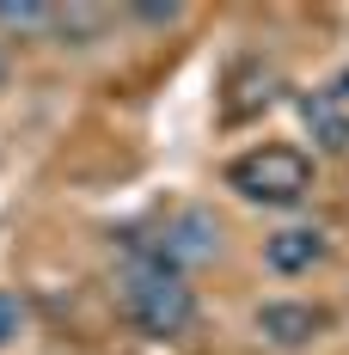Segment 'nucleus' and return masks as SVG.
I'll return each mask as SVG.
<instances>
[{
  "mask_svg": "<svg viewBox=\"0 0 349 355\" xmlns=\"http://www.w3.org/2000/svg\"><path fill=\"white\" fill-rule=\"evenodd\" d=\"M227 190H239L245 202H264V209H294L313 190V159L300 147H282V141L251 147V153H239L227 166Z\"/></svg>",
  "mask_w": 349,
  "mask_h": 355,
  "instance_id": "f257e3e1",
  "label": "nucleus"
},
{
  "mask_svg": "<svg viewBox=\"0 0 349 355\" xmlns=\"http://www.w3.org/2000/svg\"><path fill=\"white\" fill-rule=\"evenodd\" d=\"M123 306H129L135 331H147V337H184L196 324V294H190V282L178 270H166V263H153L147 251H141V263L129 270Z\"/></svg>",
  "mask_w": 349,
  "mask_h": 355,
  "instance_id": "f03ea898",
  "label": "nucleus"
},
{
  "mask_svg": "<svg viewBox=\"0 0 349 355\" xmlns=\"http://www.w3.org/2000/svg\"><path fill=\"white\" fill-rule=\"evenodd\" d=\"M214 251H221V220H214V214H203V209H184V214H172V220H166V233L147 245V257L184 276V270L209 263Z\"/></svg>",
  "mask_w": 349,
  "mask_h": 355,
  "instance_id": "7ed1b4c3",
  "label": "nucleus"
},
{
  "mask_svg": "<svg viewBox=\"0 0 349 355\" xmlns=\"http://www.w3.org/2000/svg\"><path fill=\"white\" fill-rule=\"evenodd\" d=\"M257 331L276 349H300V343H313L318 331H325V313L307 306V300H270V306H257Z\"/></svg>",
  "mask_w": 349,
  "mask_h": 355,
  "instance_id": "20e7f679",
  "label": "nucleus"
},
{
  "mask_svg": "<svg viewBox=\"0 0 349 355\" xmlns=\"http://www.w3.org/2000/svg\"><path fill=\"white\" fill-rule=\"evenodd\" d=\"M318 257H325V233L318 227H282V233L264 239V263L276 276H307Z\"/></svg>",
  "mask_w": 349,
  "mask_h": 355,
  "instance_id": "39448f33",
  "label": "nucleus"
},
{
  "mask_svg": "<svg viewBox=\"0 0 349 355\" xmlns=\"http://www.w3.org/2000/svg\"><path fill=\"white\" fill-rule=\"evenodd\" d=\"M300 123L325 153H349V105L337 92H300Z\"/></svg>",
  "mask_w": 349,
  "mask_h": 355,
  "instance_id": "423d86ee",
  "label": "nucleus"
},
{
  "mask_svg": "<svg viewBox=\"0 0 349 355\" xmlns=\"http://www.w3.org/2000/svg\"><path fill=\"white\" fill-rule=\"evenodd\" d=\"M56 12L37 6V0H0V31H43Z\"/></svg>",
  "mask_w": 349,
  "mask_h": 355,
  "instance_id": "0eeeda50",
  "label": "nucleus"
},
{
  "mask_svg": "<svg viewBox=\"0 0 349 355\" xmlns=\"http://www.w3.org/2000/svg\"><path fill=\"white\" fill-rule=\"evenodd\" d=\"M19 331H25V306H19V294H6V288H0V349H6Z\"/></svg>",
  "mask_w": 349,
  "mask_h": 355,
  "instance_id": "6e6552de",
  "label": "nucleus"
},
{
  "mask_svg": "<svg viewBox=\"0 0 349 355\" xmlns=\"http://www.w3.org/2000/svg\"><path fill=\"white\" fill-rule=\"evenodd\" d=\"M135 19H147V25H178V6H135Z\"/></svg>",
  "mask_w": 349,
  "mask_h": 355,
  "instance_id": "1a4fd4ad",
  "label": "nucleus"
},
{
  "mask_svg": "<svg viewBox=\"0 0 349 355\" xmlns=\"http://www.w3.org/2000/svg\"><path fill=\"white\" fill-rule=\"evenodd\" d=\"M331 92H337V98H343V105H349V68L337 73V86H331Z\"/></svg>",
  "mask_w": 349,
  "mask_h": 355,
  "instance_id": "9d476101",
  "label": "nucleus"
},
{
  "mask_svg": "<svg viewBox=\"0 0 349 355\" xmlns=\"http://www.w3.org/2000/svg\"><path fill=\"white\" fill-rule=\"evenodd\" d=\"M6 73H12V55H6V43H0V86H6Z\"/></svg>",
  "mask_w": 349,
  "mask_h": 355,
  "instance_id": "9b49d317",
  "label": "nucleus"
}]
</instances>
